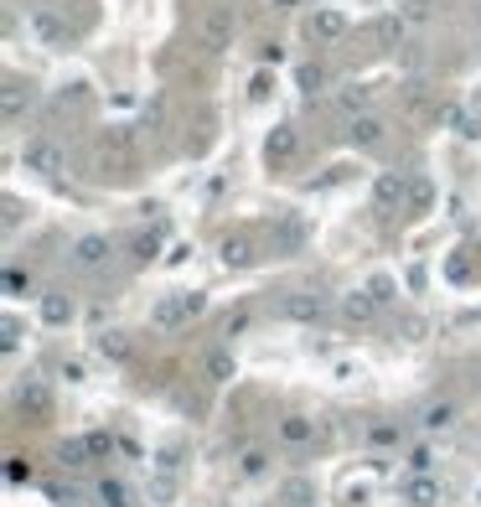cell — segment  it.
I'll list each match as a JSON object with an SVG mask.
<instances>
[{
	"label": "cell",
	"instance_id": "cell-1",
	"mask_svg": "<svg viewBox=\"0 0 481 507\" xmlns=\"http://www.w3.org/2000/svg\"><path fill=\"white\" fill-rule=\"evenodd\" d=\"M208 311V296L202 290H171V296H161L151 305V327L155 331H181L186 321H197Z\"/></svg>",
	"mask_w": 481,
	"mask_h": 507
},
{
	"label": "cell",
	"instance_id": "cell-2",
	"mask_svg": "<svg viewBox=\"0 0 481 507\" xmlns=\"http://www.w3.org/2000/svg\"><path fill=\"white\" fill-rule=\"evenodd\" d=\"M21 166L36 171V177H47V181H58L62 171H67V150H62L52 135H31L27 146H21Z\"/></svg>",
	"mask_w": 481,
	"mask_h": 507
},
{
	"label": "cell",
	"instance_id": "cell-3",
	"mask_svg": "<svg viewBox=\"0 0 481 507\" xmlns=\"http://www.w3.org/2000/svg\"><path fill=\"white\" fill-rule=\"evenodd\" d=\"M274 316H280V321H296V327H316V321L331 316V300L316 296V290H290V296L274 305Z\"/></svg>",
	"mask_w": 481,
	"mask_h": 507
},
{
	"label": "cell",
	"instance_id": "cell-4",
	"mask_svg": "<svg viewBox=\"0 0 481 507\" xmlns=\"http://www.w3.org/2000/svg\"><path fill=\"white\" fill-rule=\"evenodd\" d=\"M398 503L404 507H440L446 503V487L435 471H409V477L398 481Z\"/></svg>",
	"mask_w": 481,
	"mask_h": 507
},
{
	"label": "cell",
	"instance_id": "cell-5",
	"mask_svg": "<svg viewBox=\"0 0 481 507\" xmlns=\"http://www.w3.org/2000/svg\"><path fill=\"white\" fill-rule=\"evenodd\" d=\"M16 409H21L27 419H47L52 415V388L42 384L36 373H27V378L16 384Z\"/></svg>",
	"mask_w": 481,
	"mask_h": 507
},
{
	"label": "cell",
	"instance_id": "cell-6",
	"mask_svg": "<svg viewBox=\"0 0 481 507\" xmlns=\"http://www.w3.org/2000/svg\"><path fill=\"white\" fill-rule=\"evenodd\" d=\"M305 36H311L316 47H327V42H342V36H347V11H336V5H321V11H311V21H305Z\"/></svg>",
	"mask_w": 481,
	"mask_h": 507
},
{
	"label": "cell",
	"instance_id": "cell-7",
	"mask_svg": "<svg viewBox=\"0 0 481 507\" xmlns=\"http://www.w3.org/2000/svg\"><path fill=\"white\" fill-rule=\"evenodd\" d=\"M316 435H321V424L311 415H301V409H296V415H280V424H274V440L290 446V450H305Z\"/></svg>",
	"mask_w": 481,
	"mask_h": 507
},
{
	"label": "cell",
	"instance_id": "cell-8",
	"mask_svg": "<svg viewBox=\"0 0 481 507\" xmlns=\"http://www.w3.org/2000/svg\"><path fill=\"white\" fill-rule=\"evenodd\" d=\"M301 155V130L296 124H274L270 135H264V161L270 166H290Z\"/></svg>",
	"mask_w": 481,
	"mask_h": 507
},
{
	"label": "cell",
	"instance_id": "cell-9",
	"mask_svg": "<svg viewBox=\"0 0 481 507\" xmlns=\"http://www.w3.org/2000/svg\"><path fill=\"white\" fill-rule=\"evenodd\" d=\"M373 202L389 208V212L409 208V177H404V171H378V177H373Z\"/></svg>",
	"mask_w": 481,
	"mask_h": 507
},
{
	"label": "cell",
	"instance_id": "cell-10",
	"mask_svg": "<svg viewBox=\"0 0 481 507\" xmlns=\"http://www.w3.org/2000/svg\"><path fill=\"white\" fill-rule=\"evenodd\" d=\"M67 259H73V269L93 274V269H104V265H109V239H104V234H83V239L67 249Z\"/></svg>",
	"mask_w": 481,
	"mask_h": 507
},
{
	"label": "cell",
	"instance_id": "cell-11",
	"mask_svg": "<svg viewBox=\"0 0 481 507\" xmlns=\"http://www.w3.org/2000/svg\"><path fill=\"white\" fill-rule=\"evenodd\" d=\"M27 27H31V36H36V42H47V47H62V42H67V27H62V16L52 11V5H31Z\"/></svg>",
	"mask_w": 481,
	"mask_h": 507
},
{
	"label": "cell",
	"instance_id": "cell-12",
	"mask_svg": "<svg viewBox=\"0 0 481 507\" xmlns=\"http://www.w3.org/2000/svg\"><path fill=\"white\" fill-rule=\"evenodd\" d=\"M197 36H202L208 52H228V47H233V16H228V11H208L202 27H197Z\"/></svg>",
	"mask_w": 481,
	"mask_h": 507
},
{
	"label": "cell",
	"instance_id": "cell-13",
	"mask_svg": "<svg viewBox=\"0 0 481 507\" xmlns=\"http://www.w3.org/2000/svg\"><path fill=\"white\" fill-rule=\"evenodd\" d=\"M383 140H389V124L378 120V115H358V120H347V146L378 150Z\"/></svg>",
	"mask_w": 481,
	"mask_h": 507
},
{
	"label": "cell",
	"instance_id": "cell-14",
	"mask_svg": "<svg viewBox=\"0 0 481 507\" xmlns=\"http://www.w3.org/2000/svg\"><path fill=\"white\" fill-rule=\"evenodd\" d=\"M455 419H461V404H455V399H430L420 409V430L424 435H446V430H455Z\"/></svg>",
	"mask_w": 481,
	"mask_h": 507
},
{
	"label": "cell",
	"instance_id": "cell-15",
	"mask_svg": "<svg viewBox=\"0 0 481 507\" xmlns=\"http://www.w3.org/2000/svg\"><path fill=\"white\" fill-rule=\"evenodd\" d=\"M435 124H455V135L461 140H481V115H471V109H461V104H435Z\"/></svg>",
	"mask_w": 481,
	"mask_h": 507
},
{
	"label": "cell",
	"instance_id": "cell-16",
	"mask_svg": "<svg viewBox=\"0 0 481 507\" xmlns=\"http://www.w3.org/2000/svg\"><path fill=\"white\" fill-rule=\"evenodd\" d=\"M305 249V223L296 212H280L274 218V254H301Z\"/></svg>",
	"mask_w": 481,
	"mask_h": 507
},
{
	"label": "cell",
	"instance_id": "cell-17",
	"mask_svg": "<svg viewBox=\"0 0 481 507\" xmlns=\"http://www.w3.org/2000/svg\"><path fill=\"white\" fill-rule=\"evenodd\" d=\"M36 311H42V321H47V327H67V321L78 316V305H73V296H67V290H42Z\"/></svg>",
	"mask_w": 481,
	"mask_h": 507
},
{
	"label": "cell",
	"instance_id": "cell-18",
	"mask_svg": "<svg viewBox=\"0 0 481 507\" xmlns=\"http://www.w3.org/2000/svg\"><path fill=\"white\" fill-rule=\"evenodd\" d=\"M233 373H239L233 347H228V342H223V347H208V358H202V378H208V384H233Z\"/></svg>",
	"mask_w": 481,
	"mask_h": 507
},
{
	"label": "cell",
	"instance_id": "cell-19",
	"mask_svg": "<svg viewBox=\"0 0 481 507\" xmlns=\"http://www.w3.org/2000/svg\"><path fill=\"white\" fill-rule=\"evenodd\" d=\"M31 83H21V78H5V93H0V115H5V124L21 120V109H31Z\"/></svg>",
	"mask_w": 481,
	"mask_h": 507
},
{
	"label": "cell",
	"instance_id": "cell-20",
	"mask_svg": "<svg viewBox=\"0 0 481 507\" xmlns=\"http://www.w3.org/2000/svg\"><path fill=\"white\" fill-rule=\"evenodd\" d=\"M99 358L104 362H130L135 358V342H130V331H99Z\"/></svg>",
	"mask_w": 481,
	"mask_h": 507
},
{
	"label": "cell",
	"instance_id": "cell-21",
	"mask_svg": "<svg viewBox=\"0 0 481 507\" xmlns=\"http://www.w3.org/2000/svg\"><path fill=\"white\" fill-rule=\"evenodd\" d=\"M367 104H373V89H367V83H342V89H336V109H342L347 120L367 115Z\"/></svg>",
	"mask_w": 481,
	"mask_h": 507
},
{
	"label": "cell",
	"instance_id": "cell-22",
	"mask_svg": "<svg viewBox=\"0 0 481 507\" xmlns=\"http://www.w3.org/2000/svg\"><path fill=\"white\" fill-rule=\"evenodd\" d=\"M217 254H223V265L228 269H248L254 265V239H248V234H228Z\"/></svg>",
	"mask_w": 481,
	"mask_h": 507
},
{
	"label": "cell",
	"instance_id": "cell-23",
	"mask_svg": "<svg viewBox=\"0 0 481 507\" xmlns=\"http://www.w3.org/2000/svg\"><path fill=\"white\" fill-rule=\"evenodd\" d=\"M342 316H347L352 327H362V321H373V316H378V300L367 296V285L352 290V296H342Z\"/></svg>",
	"mask_w": 481,
	"mask_h": 507
},
{
	"label": "cell",
	"instance_id": "cell-24",
	"mask_svg": "<svg viewBox=\"0 0 481 507\" xmlns=\"http://www.w3.org/2000/svg\"><path fill=\"white\" fill-rule=\"evenodd\" d=\"M93 503L99 507H135V492H130L120 477H104L99 487H93Z\"/></svg>",
	"mask_w": 481,
	"mask_h": 507
},
{
	"label": "cell",
	"instance_id": "cell-25",
	"mask_svg": "<svg viewBox=\"0 0 481 507\" xmlns=\"http://www.w3.org/2000/svg\"><path fill=\"white\" fill-rule=\"evenodd\" d=\"M264 471H270V450H259V446L239 450V461H233V477L239 481H254V477H264Z\"/></svg>",
	"mask_w": 481,
	"mask_h": 507
},
{
	"label": "cell",
	"instance_id": "cell-26",
	"mask_svg": "<svg viewBox=\"0 0 481 507\" xmlns=\"http://www.w3.org/2000/svg\"><path fill=\"white\" fill-rule=\"evenodd\" d=\"M93 456H89V435H78V440H62L58 446V466L62 471H83Z\"/></svg>",
	"mask_w": 481,
	"mask_h": 507
},
{
	"label": "cell",
	"instance_id": "cell-27",
	"mask_svg": "<svg viewBox=\"0 0 481 507\" xmlns=\"http://www.w3.org/2000/svg\"><path fill=\"white\" fill-rule=\"evenodd\" d=\"M280 503H285V507H311V503H316V487H311L305 477H290L285 487H280Z\"/></svg>",
	"mask_w": 481,
	"mask_h": 507
},
{
	"label": "cell",
	"instance_id": "cell-28",
	"mask_svg": "<svg viewBox=\"0 0 481 507\" xmlns=\"http://www.w3.org/2000/svg\"><path fill=\"white\" fill-rule=\"evenodd\" d=\"M177 492H181V481H177V471H151V503H155V507L177 503Z\"/></svg>",
	"mask_w": 481,
	"mask_h": 507
},
{
	"label": "cell",
	"instance_id": "cell-29",
	"mask_svg": "<svg viewBox=\"0 0 481 507\" xmlns=\"http://www.w3.org/2000/svg\"><path fill=\"white\" fill-rule=\"evenodd\" d=\"M430 208H435V181L409 177V212H430Z\"/></svg>",
	"mask_w": 481,
	"mask_h": 507
},
{
	"label": "cell",
	"instance_id": "cell-30",
	"mask_svg": "<svg viewBox=\"0 0 481 507\" xmlns=\"http://www.w3.org/2000/svg\"><path fill=\"white\" fill-rule=\"evenodd\" d=\"M296 83H301V93H305V99H316V93L327 89V67H321V62H301Z\"/></svg>",
	"mask_w": 481,
	"mask_h": 507
},
{
	"label": "cell",
	"instance_id": "cell-31",
	"mask_svg": "<svg viewBox=\"0 0 481 507\" xmlns=\"http://www.w3.org/2000/svg\"><path fill=\"white\" fill-rule=\"evenodd\" d=\"M367 440H373V446H404V424H393V419H373V424H367Z\"/></svg>",
	"mask_w": 481,
	"mask_h": 507
},
{
	"label": "cell",
	"instance_id": "cell-32",
	"mask_svg": "<svg viewBox=\"0 0 481 507\" xmlns=\"http://www.w3.org/2000/svg\"><path fill=\"white\" fill-rule=\"evenodd\" d=\"M367 296L378 300V305H393V300H398V280H393V274H373V280H367Z\"/></svg>",
	"mask_w": 481,
	"mask_h": 507
},
{
	"label": "cell",
	"instance_id": "cell-33",
	"mask_svg": "<svg viewBox=\"0 0 481 507\" xmlns=\"http://www.w3.org/2000/svg\"><path fill=\"white\" fill-rule=\"evenodd\" d=\"M114 450H120V440H114L109 430H93L89 435V456L93 461H114Z\"/></svg>",
	"mask_w": 481,
	"mask_h": 507
},
{
	"label": "cell",
	"instance_id": "cell-34",
	"mask_svg": "<svg viewBox=\"0 0 481 507\" xmlns=\"http://www.w3.org/2000/svg\"><path fill=\"white\" fill-rule=\"evenodd\" d=\"M373 36H378L383 47H398V42H404V16H383V21L373 27Z\"/></svg>",
	"mask_w": 481,
	"mask_h": 507
},
{
	"label": "cell",
	"instance_id": "cell-35",
	"mask_svg": "<svg viewBox=\"0 0 481 507\" xmlns=\"http://www.w3.org/2000/svg\"><path fill=\"white\" fill-rule=\"evenodd\" d=\"M398 337H404V342H420L424 331H430V321H424V316H414V311H404V316H398Z\"/></svg>",
	"mask_w": 481,
	"mask_h": 507
},
{
	"label": "cell",
	"instance_id": "cell-36",
	"mask_svg": "<svg viewBox=\"0 0 481 507\" xmlns=\"http://www.w3.org/2000/svg\"><path fill=\"white\" fill-rule=\"evenodd\" d=\"M130 249H135V265H151L155 254H161V234H140Z\"/></svg>",
	"mask_w": 481,
	"mask_h": 507
},
{
	"label": "cell",
	"instance_id": "cell-37",
	"mask_svg": "<svg viewBox=\"0 0 481 507\" xmlns=\"http://www.w3.org/2000/svg\"><path fill=\"white\" fill-rule=\"evenodd\" d=\"M5 290L11 296H31V269H5Z\"/></svg>",
	"mask_w": 481,
	"mask_h": 507
},
{
	"label": "cell",
	"instance_id": "cell-38",
	"mask_svg": "<svg viewBox=\"0 0 481 507\" xmlns=\"http://www.w3.org/2000/svg\"><path fill=\"white\" fill-rule=\"evenodd\" d=\"M248 321H254V311H248V305H239V311L223 321V337H239V331H248Z\"/></svg>",
	"mask_w": 481,
	"mask_h": 507
},
{
	"label": "cell",
	"instance_id": "cell-39",
	"mask_svg": "<svg viewBox=\"0 0 481 507\" xmlns=\"http://www.w3.org/2000/svg\"><path fill=\"white\" fill-rule=\"evenodd\" d=\"M5 481H16V487H21V481H31L27 456H11V461H5Z\"/></svg>",
	"mask_w": 481,
	"mask_h": 507
},
{
	"label": "cell",
	"instance_id": "cell-40",
	"mask_svg": "<svg viewBox=\"0 0 481 507\" xmlns=\"http://www.w3.org/2000/svg\"><path fill=\"white\" fill-rule=\"evenodd\" d=\"M58 507H93V503H89V492H83V487H62Z\"/></svg>",
	"mask_w": 481,
	"mask_h": 507
},
{
	"label": "cell",
	"instance_id": "cell-41",
	"mask_svg": "<svg viewBox=\"0 0 481 507\" xmlns=\"http://www.w3.org/2000/svg\"><path fill=\"white\" fill-rule=\"evenodd\" d=\"M430 466H435V450H430V446L409 450V471H430Z\"/></svg>",
	"mask_w": 481,
	"mask_h": 507
},
{
	"label": "cell",
	"instance_id": "cell-42",
	"mask_svg": "<svg viewBox=\"0 0 481 507\" xmlns=\"http://www.w3.org/2000/svg\"><path fill=\"white\" fill-rule=\"evenodd\" d=\"M404 21H430V0H404Z\"/></svg>",
	"mask_w": 481,
	"mask_h": 507
},
{
	"label": "cell",
	"instance_id": "cell-43",
	"mask_svg": "<svg viewBox=\"0 0 481 507\" xmlns=\"http://www.w3.org/2000/svg\"><path fill=\"white\" fill-rule=\"evenodd\" d=\"M404 104H409V109H424V83H404Z\"/></svg>",
	"mask_w": 481,
	"mask_h": 507
},
{
	"label": "cell",
	"instance_id": "cell-44",
	"mask_svg": "<svg viewBox=\"0 0 481 507\" xmlns=\"http://www.w3.org/2000/svg\"><path fill=\"white\" fill-rule=\"evenodd\" d=\"M264 93H270V73H259V78L248 83V99H264Z\"/></svg>",
	"mask_w": 481,
	"mask_h": 507
},
{
	"label": "cell",
	"instance_id": "cell-45",
	"mask_svg": "<svg viewBox=\"0 0 481 507\" xmlns=\"http://www.w3.org/2000/svg\"><path fill=\"white\" fill-rule=\"evenodd\" d=\"M16 337H21V321H16V316H5V347H16Z\"/></svg>",
	"mask_w": 481,
	"mask_h": 507
},
{
	"label": "cell",
	"instance_id": "cell-46",
	"mask_svg": "<svg viewBox=\"0 0 481 507\" xmlns=\"http://www.w3.org/2000/svg\"><path fill=\"white\" fill-rule=\"evenodd\" d=\"M270 5H274V11H280V16H290V11H301L305 0H270Z\"/></svg>",
	"mask_w": 481,
	"mask_h": 507
},
{
	"label": "cell",
	"instance_id": "cell-47",
	"mask_svg": "<svg viewBox=\"0 0 481 507\" xmlns=\"http://www.w3.org/2000/svg\"><path fill=\"white\" fill-rule=\"evenodd\" d=\"M477 109H481V83H477Z\"/></svg>",
	"mask_w": 481,
	"mask_h": 507
},
{
	"label": "cell",
	"instance_id": "cell-48",
	"mask_svg": "<svg viewBox=\"0 0 481 507\" xmlns=\"http://www.w3.org/2000/svg\"><path fill=\"white\" fill-rule=\"evenodd\" d=\"M477 384H481V368H477Z\"/></svg>",
	"mask_w": 481,
	"mask_h": 507
}]
</instances>
